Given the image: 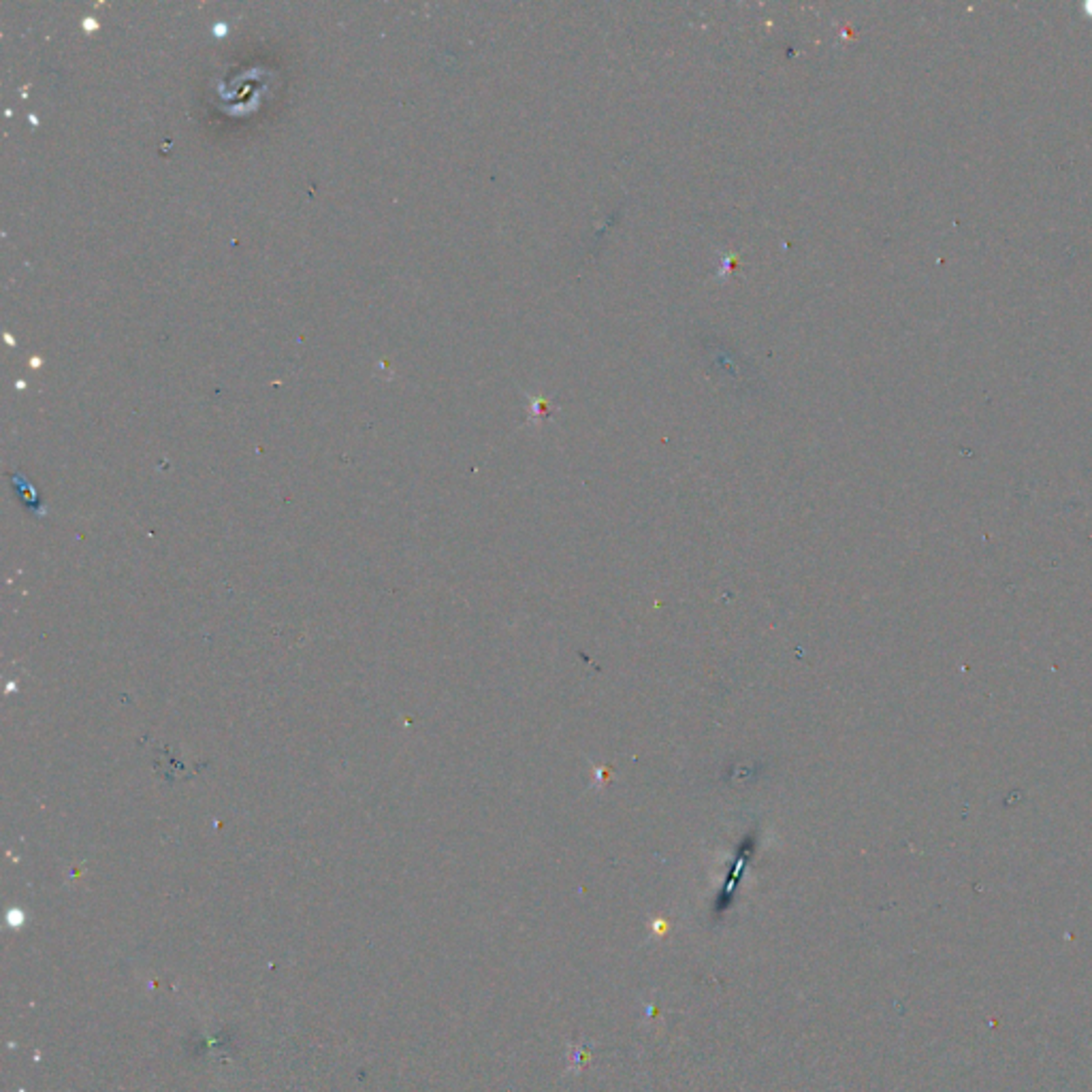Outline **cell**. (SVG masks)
Here are the masks:
<instances>
[{
  "label": "cell",
  "instance_id": "6da1fadb",
  "mask_svg": "<svg viewBox=\"0 0 1092 1092\" xmlns=\"http://www.w3.org/2000/svg\"><path fill=\"white\" fill-rule=\"evenodd\" d=\"M572 1056H574V1058H570V1062H572V1065H574V1069H580V1067L589 1065V1061H591L589 1052H587L585 1048H580V1046L572 1048Z\"/></svg>",
  "mask_w": 1092,
  "mask_h": 1092
}]
</instances>
